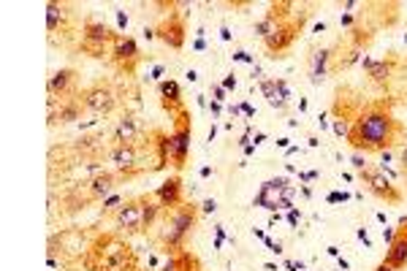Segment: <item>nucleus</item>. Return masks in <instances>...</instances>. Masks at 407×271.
<instances>
[{"label": "nucleus", "mask_w": 407, "mask_h": 271, "mask_svg": "<svg viewBox=\"0 0 407 271\" xmlns=\"http://www.w3.org/2000/svg\"><path fill=\"white\" fill-rule=\"evenodd\" d=\"M397 133H399V122L394 120L388 112L383 109H370V112H361L353 125H350V133H347V141L356 152H386L394 147L397 141Z\"/></svg>", "instance_id": "nucleus-1"}, {"label": "nucleus", "mask_w": 407, "mask_h": 271, "mask_svg": "<svg viewBox=\"0 0 407 271\" xmlns=\"http://www.w3.org/2000/svg\"><path fill=\"white\" fill-rule=\"evenodd\" d=\"M85 266L95 271H133L136 255L133 247L117 236H98L85 258Z\"/></svg>", "instance_id": "nucleus-2"}, {"label": "nucleus", "mask_w": 407, "mask_h": 271, "mask_svg": "<svg viewBox=\"0 0 407 271\" xmlns=\"http://www.w3.org/2000/svg\"><path fill=\"white\" fill-rule=\"evenodd\" d=\"M198 222V207L196 204H180L177 209L168 211L166 217V228H163V247L166 250H180L185 239L190 236V231Z\"/></svg>", "instance_id": "nucleus-3"}, {"label": "nucleus", "mask_w": 407, "mask_h": 271, "mask_svg": "<svg viewBox=\"0 0 407 271\" xmlns=\"http://www.w3.org/2000/svg\"><path fill=\"white\" fill-rule=\"evenodd\" d=\"M293 187L285 177H275V180H266L261 184V193L255 195L252 207H261V209L269 211H288L293 209Z\"/></svg>", "instance_id": "nucleus-4"}, {"label": "nucleus", "mask_w": 407, "mask_h": 271, "mask_svg": "<svg viewBox=\"0 0 407 271\" xmlns=\"http://www.w3.org/2000/svg\"><path fill=\"white\" fill-rule=\"evenodd\" d=\"M190 136H193L190 117H188V112L182 109V112H180V120H177V128H174V133H168V163H171L177 171L188 166Z\"/></svg>", "instance_id": "nucleus-5"}, {"label": "nucleus", "mask_w": 407, "mask_h": 271, "mask_svg": "<svg viewBox=\"0 0 407 271\" xmlns=\"http://www.w3.org/2000/svg\"><path fill=\"white\" fill-rule=\"evenodd\" d=\"M358 177L367 184V190H370L375 198H380V201H386V204H399V201H402L399 187L388 180L377 166H367L364 171H358Z\"/></svg>", "instance_id": "nucleus-6"}, {"label": "nucleus", "mask_w": 407, "mask_h": 271, "mask_svg": "<svg viewBox=\"0 0 407 271\" xmlns=\"http://www.w3.org/2000/svg\"><path fill=\"white\" fill-rule=\"evenodd\" d=\"M79 100L87 112H93L95 117H106L117 109V95L109 85H93L79 92Z\"/></svg>", "instance_id": "nucleus-7"}, {"label": "nucleus", "mask_w": 407, "mask_h": 271, "mask_svg": "<svg viewBox=\"0 0 407 271\" xmlns=\"http://www.w3.org/2000/svg\"><path fill=\"white\" fill-rule=\"evenodd\" d=\"M117 33L106 28L103 22H85V35H82V49L90 52L93 58H103V46L112 44Z\"/></svg>", "instance_id": "nucleus-8"}, {"label": "nucleus", "mask_w": 407, "mask_h": 271, "mask_svg": "<svg viewBox=\"0 0 407 271\" xmlns=\"http://www.w3.org/2000/svg\"><path fill=\"white\" fill-rule=\"evenodd\" d=\"M109 160L114 163V168L130 180V177H136L141 168H139V144H114L112 150H109Z\"/></svg>", "instance_id": "nucleus-9"}, {"label": "nucleus", "mask_w": 407, "mask_h": 271, "mask_svg": "<svg viewBox=\"0 0 407 271\" xmlns=\"http://www.w3.org/2000/svg\"><path fill=\"white\" fill-rule=\"evenodd\" d=\"M114 225L125 234L144 231V214H141V198H128L125 204L114 214Z\"/></svg>", "instance_id": "nucleus-10"}, {"label": "nucleus", "mask_w": 407, "mask_h": 271, "mask_svg": "<svg viewBox=\"0 0 407 271\" xmlns=\"http://www.w3.org/2000/svg\"><path fill=\"white\" fill-rule=\"evenodd\" d=\"M112 60L117 62L120 68H125L128 73H133L136 62L141 60V55H139V44H136L133 38H128V35H120V33H117V38L112 41Z\"/></svg>", "instance_id": "nucleus-11"}, {"label": "nucleus", "mask_w": 407, "mask_h": 271, "mask_svg": "<svg viewBox=\"0 0 407 271\" xmlns=\"http://www.w3.org/2000/svg\"><path fill=\"white\" fill-rule=\"evenodd\" d=\"M386 263H388L394 271L407 269V217L399 220L397 239L388 244V252H386Z\"/></svg>", "instance_id": "nucleus-12"}, {"label": "nucleus", "mask_w": 407, "mask_h": 271, "mask_svg": "<svg viewBox=\"0 0 407 271\" xmlns=\"http://www.w3.org/2000/svg\"><path fill=\"white\" fill-rule=\"evenodd\" d=\"M261 87V95L266 98V103L277 112H285L288 109V100H291V90H288V82L285 79H263L258 82Z\"/></svg>", "instance_id": "nucleus-13"}, {"label": "nucleus", "mask_w": 407, "mask_h": 271, "mask_svg": "<svg viewBox=\"0 0 407 271\" xmlns=\"http://www.w3.org/2000/svg\"><path fill=\"white\" fill-rule=\"evenodd\" d=\"M125 180L123 174H112V171H103V174H95L90 182H82L85 184V190H87V198L90 201H103V198H109L112 193H114V187H117V182Z\"/></svg>", "instance_id": "nucleus-14"}, {"label": "nucleus", "mask_w": 407, "mask_h": 271, "mask_svg": "<svg viewBox=\"0 0 407 271\" xmlns=\"http://www.w3.org/2000/svg\"><path fill=\"white\" fill-rule=\"evenodd\" d=\"M153 195H155V201L163 209H168V211L177 209L180 204H185V201H182V180H180V177H168Z\"/></svg>", "instance_id": "nucleus-15"}, {"label": "nucleus", "mask_w": 407, "mask_h": 271, "mask_svg": "<svg viewBox=\"0 0 407 271\" xmlns=\"http://www.w3.org/2000/svg\"><path fill=\"white\" fill-rule=\"evenodd\" d=\"M155 33L166 46H171V49H182V46H185V33H188V28H185V22H182L180 17H168Z\"/></svg>", "instance_id": "nucleus-16"}, {"label": "nucleus", "mask_w": 407, "mask_h": 271, "mask_svg": "<svg viewBox=\"0 0 407 271\" xmlns=\"http://www.w3.org/2000/svg\"><path fill=\"white\" fill-rule=\"evenodd\" d=\"M73 85H76V71L73 68H60V71H55L49 76L46 92H49V98H65V95L73 92Z\"/></svg>", "instance_id": "nucleus-17"}, {"label": "nucleus", "mask_w": 407, "mask_h": 271, "mask_svg": "<svg viewBox=\"0 0 407 271\" xmlns=\"http://www.w3.org/2000/svg\"><path fill=\"white\" fill-rule=\"evenodd\" d=\"M296 30H299L296 25H285V22H282L280 28L272 33V35H269L266 41H263V44H266V49L272 52V58H277V52H285V49H288V46L293 44V38H296Z\"/></svg>", "instance_id": "nucleus-18"}, {"label": "nucleus", "mask_w": 407, "mask_h": 271, "mask_svg": "<svg viewBox=\"0 0 407 271\" xmlns=\"http://www.w3.org/2000/svg\"><path fill=\"white\" fill-rule=\"evenodd\" d=\"M157 90H160L163 106H166L168 112H182V90H180V85H177L174 79H163V82L157 85Z\"/></svg>", "instance_id": "nucleus-19"}, {"label": "nucleus", "mask_w": 407, "mask_h": 271, "mask_svg": "<svg viewBox=\"0 0 407 271\" xmlns=\"http://www.w3.org/2000/svg\"><path fill=\"white\" fill-rule=\"evenodd\" d=\"M139 136H141V128H139L136 117H123L114 128V141L117 144H136Z\"/></svg>", "instance_id": "nucleus-20"}, {"label": "nucleus", "mask_w": 407, "mask_h": 271, "mask_svg": "<svg viewBox=\"0 0 407 271\" xmlns=\"http://www.w3.org/2000/svg\"><path fill=\"white\" fill-rule=\"evenodd\" d=\"M329 60H331V49H315L310 58V82L320 85L329 73Z\"/></svg>", "instance_id": "nucleus-21"}, {"label": "nucleus", "mask_w": 407, "mask_h": 271, "mask_svg": "<svg viewBox=\"0 0 407 271\" xmlns=\"http://www.w3.org/2000/svg\"><path fill=\"white\" fill-rule=\"evenodd\" d=\"M361 68L367 71V76L377 82V85H386L388 82V76H391V62L386 60H375V58H361Z\"/></svg>", "instance_id": "nucleus-22"}, {"label": "nucleus", "mask_w": 407, "mask_h": 271, "mask_svg": "<svg viewBox=\"0 0 407 271\" xmlns=\"http://www.w3.org/2000/svg\"><path fill=\"white\" fill-rule=\"evenodd\" d=\"M82 100H76V98H68L65 103H60V109H58V120L63 122V125H71V122H79L82 120Z\"/></svg>", "instance_id": "nucleus-23"}, {"label": "nucleus", "mask_w": 407, "mask_h": 271, "mask_svg": "<svg viewBox=\"0 0 407 271\" xmlns=\"http://www.w3.org/2000/svg\"><path fill=\"white\" fill-rule=\"evenodd\" d=\"M160 204L155 201V195H141V214H144V231L147 228H153L157 220V214H160Z\"/></svg>", "instance_id": "nucleus-24"}, {"label": "nucleus", "mask_w": 407, "mask_h": 271, "mask_svg": "<svg viewBox=\"0 0 407 271\" xmlns=\"http://www.w3.org/2000/svg\"><path fill=\"white\" fill-rule=\"evenodd\" d=\"M73 150L82 152V155H101V152H103V141H101L98 136H82V139L73 144Z\"/></svg>", "instance_id": "nucleus-25"}, {"label": "nucleus", "mask_w": 407, "mask_h": 271, "mask_svg": "<svg viewBox=\"0 0 407 271\" xmlns=\"http://www.w3.org/2000/svg\"><path fill=\"white\" fill-rule=\"evenodd\" d=\"M280 25H282V22H277V19L272 17V14H266V17H261V19L255 22V35L266 41V38H269L272 33H275L277 28H280Z\"/></svg>", "instance_id": "nucleus-26"}, {"label": "nucleus", "mask_w": 407, "mask_h": 271, "mask_svg": "<svg viewBox=\"0 0 407 271\" xmlns=\"http://www.w3.org/2000/svg\"><path fill=\"white\" fill-rule=\"evenodd\" d=\"M60 22H63V11H60V6L58 3H49L46 6V30L55 33L60 28Z\"/></svg>", "instance_id": "nucleus-27"}, {"label": "nucleus", "mask_w": 407, "mask_h": 271, "mask_svg": "<svg viewBox=\"0 0 407 271\" xmlns=\"http://www.w3.org/2000/svg\"><path fill=\"white\" fill-rule=\"evenodd\" d=\"M125 201L128 198H123L120 193H112L109 198H103V201H101V214H117V209H120Z\"/></svg>", "instance_id": "nucleus-28"}, {"label": "nucleus", "mask_w": 407, "mask_h": 271, "mask_svg": "<svg viewBox=\"0 0 407 271\" xmlns=\"http://www.w3.org/2000/svg\"><path fill=\"white\" fill-rule=\"evenodd\" d=\"M350 163H353V168H356V171H364V168H367V160H364V155H361V152H353Z\"/></svg>", "instance_id": "nucleus-29"}, {"label": "nucleus", "mask_w": 407, "mask_h": 271, "mask_svg": "<svg viewBox=\"0 0 407 271\" xmlns=\"http://www.w3.org/2000/svg\"><path fill=\"white\" fill-rule=\"evenodd\" d=\"M225 95H228V90H225L223 85H212V100H218V103H225Z\"/></svg>", "instance_id": "nucleus-30"}, {"label": "nucleus", "mask_w": 407, "mask_h": 271, "mask_svg": "<svg viewBox=\"0 0 407 271\" xmlns=\"http://www.w3.org/2000/svg\"><path fill=\"white\" fill-rule=\"evenodd\" d=\"M347 198H350L347 193H329V195H326L329 204H343V201H347Z\"/></svg>", "instance_id": "nucleus-31"}, {"label": "nucleus", "mask_w": 407, "mask_h": 271, "mask_svg": "<svg viewBox=\"0 0 407 271\" xmlns=\"http://www.w3.org/2000/svg\"><path fill=\"white\" fill-rule=\"evenodd\" d=\"M380 234H383V241H388V244L397 239V228H391V225H383V231H380Z\"/></svg>", "instance_id": "nucleus-32"}, {"label": "nucleus", "mask_w": 407, "mask_h": 271, "mask_svg": "<svg viewBox=\"0 0 407 271\" xmlns=\"http://www.w3.org/2000/svg\"><path fill=\"white\" fill-rule=\"evenodd\" d=\"M331 128H334V133H337V136H345V139H347V133H350V128H347L343 120H337Z\"/></svg>", "instance_id": "nucleus-33"}, {"label": "nucleus", "mask_w": 407, "mask_h": 271, "mask_svg": "<svg viewBox=\"0 0 407 271\" xmlns=\"http://www.w3.org/2000/svg\"><path fill=\"white\" fill-rule=\"evenodd\" d=\"M263 244H266V247H269L275 255H282V241H275V239H269V236H266V241H263Z\"/></svg>", "instance_id": "nucleus-34"}, {"label": "nucleus", "mask_w": 407, "mask_h": 271, "mask_svg": "<svg viewBox=\"0 0 407 271\" xmlns=\"http://www.w3.org/2000/svg\"><path fill=\"white\" fill-rule=\"evenodd\" d=\"M299 220H302V211L296 209V207L288 209V222H291V225H299Z\"/></svg>", "instance_id": "nucleus-35"}, {"label": "nucleus", "mask_w": 407, "mask_h": 271, "mask_svg": "<svg viewBox=\"0 0 407 271\" xmlns=\"http://www.w3.org/2000/svg\"><path fill=\"white\" fill-rule=\"evenodd\" d=\"M223 87H225V90H236V76H234V73H228V76L223 79Z\"/></svg>", "instance_id": "nucleus-36"}, {"label": "nucleus", "mask_w": 407, "mask_h": 271, "mask_svg": "<svg viewBox=\"0 0 407 271\" xmlns=\"http://www.w3.org/2000/svg\"><path fill=\"white\" fill-rule=\"evenodd\" d=\"M201 209L207 211V214H212V211L218 209V201H215V198H207V201L201 204Z\"/></svg>", "instance_id": "nucleus-37"}, {"label": "nucleus", "mask_w": 407, "mask_h": 271, "mask_svg": "<svg viewBox=\"0 0 407 271\" xmlns=\"http://www.w3.org/2000/svg\"><path fill=\"white\" fill-rule=\"evenodd\" d=\"M239 106H242V114H245L248 120H252V117H255V109H252V106H250V103H248V100H242Z\"/></svg>", "instance_id": "nucleus-38"}, {"label": "nucleus", "mask_w": 407, "mask_h": 271, "mask_svg": "<svg viewBox=\"0 0 407 271\" xmlns=\"http://www.w3.org/2000/svg\"><path fill=\"white\" fill-rule=\"evenodd\" d=\"M163 73H166V68H163V65H155V68H153V76H150V79H153V82H157V85H160V82H163V79H160Z\"/></svg>", "instance_id": "nucleus-39"}, {"label": "nucleus", "mask_w": 407, "mask_h": 271, "mask_svg": "<svg viewBox=\"0 0 407 271\" xmlns=\"http://www.w3.org/2000/svg\"><path fill=\"white\" fill-rule=\"evenodd\" d=\"M285 269L288 271H304V263H302V261H285Z\"/></svg>", "instance_id": "nucleus-40"}, {"label": "nucleus", "mask_w": 407, "mask_h": 271, "mask_svg": "<svg viewBox=\"0 0 407 271\" xmlns=\"http://www.w3.org/2000/svg\"><path fill=\"white\" fill-rule=\"evenodd\" d=\"M399 166H402V174L407 177V144L399 150Z\"/></svg>", "instance_id": "nucleus-41"}, {"label": "nucleus", "mask_w": 407, "mask_h": 271, "mask_svg": "<svg viewBox=\"0 0 407 271\" xmlns=\"http://www.w3.org/2000/svg\"><path fill=\"white\" fill-rule=\"evenodd\" d=\"M320 174L318 171H299V180L302 182H313V180H318Z\"/></svg>", "instance_id": "nucleus-42"}, {"label": "nucleus", "mask_w": 407, "mask_h": 271, "mask_svg": "<svg viewBox=\"0 0 407 271\" xmlns=\"http://www.w3.org/2000/svg\"><path fill=\"white\" fill-rule=\"evenodd\" d=\"M356 236H358V239L364 241L367 247H372V239H370V234H367V228H358V231H356Z\"/></svg>", "instance_id": "nucleus-43"}, {"label": "nucleus", "mask_w": 407, "mask_h": 271, "mask_svg": "<svg viewBox=\"0 0 407 271\" xmlns=\"http://www.w3.org/2000/svg\"><path fill=\"white\" fill-rule=\"evenodd\" d=\"M234 60H239V62H250V65H255V60H252L250 55H248V52H236V55H234Z\"/></svg>", "instance_id": "nucleus-44"}, {"label": "nucleus", "mask_w": 407, "mask_h": 271, "mask_svg": "<svg viewBox=\"0 0 407 271\" xmlns=\"http://www.w3.org/2000/svg\"><path fill=\"white\" fill-rule=\"evenodd\" d=\"M209 112H212V117H220V114H223V103L212 100V103H209Z\"/></svg>", "instance_id": "nucleus-45"}, {"label": "nucleus", "mask_w": 407, "mask_h": 271, "mask_svg": "<svg viewBox=\"0 0 407 271\" xmlns=\"http://www.w3.org/2000/svg\"><path fill=\"white\" fill-rule=\"evenodd\" d=\"M340 25H343V28H350V25H353V14H350V11H345L343 19H340Z\"/></svg>", "instance_id": "nucleus-46"}, {"label": "nucleus", "mask_w": 407, "mask_h": 271, "mask_svg": "<svg viewBox=\"0 0 407 271\" xmlns=\"http://www.w3.org/2000/svg\"><path fill=\"white\" fill-rule=\"evenodd\" d=\"M193 49H196V52H204V49H207V41H204V38H196V41H193Z\"/></svg>", "instance_id": "nucleus-47"}, {"label": "nucleus", "mask_w": 407, "mask_h": 271, "mask_svg": "<svg viewBox=\"0 0 407 271\" xmlns=\"http://www.w3.org/2000/svg\"><path fill=\"white\" fill-rule=\"evenodd\" d=\"M114 17H117V25H120V28H128V17L123 11H114Z\"/></svg>", "instance_id": "nucleus-48"}, {"label": "nucleus", "mask_w": 407, "mask_h": 271, "mask_svg": "<svg viewBox=\"0 0 407 271\" xmlns=\"http://www.w3.org/2000/svg\"><path fill=\"white\" fill-rule=\"evenodd\" d=\"M263 139H266V133H255V136H252V144L258 147V144H263Z\"/></svg>", "instance_id": "nucleus-49"}, {"label": "nucleus", "mask_w": 407, "mask_h": 271, "mask_svg": "<svg viewBox=\"0 0 407 271\" xmlns=\"http://www.w3.org/2000/svg\"><path fill=\"white\" fill-rule=\"evenodd\" d=\"M252 234H255V239L266 241V231H263V228H252Z\"/></svg>", "instance_id": "nucleus-50"}, {"label": "nucleus", "mask_w": 407, "mask_h": 271, "mask_svg": "<svg viewBox=\"0 0 407 271\" xmlns=\"http://www.w3.org/2000/svg\"><path fill=\"white\" fill-rule=\"evenodd\" d=\"M220 38H223V41H231V30H228V28H220Z\"/></svg>", "instance_id": "nucleus-51"}, {"label": "nucleus", "mask_w": 407, "mask_h": 271, "mask_svg": "<svg viewBox=\"0 0 407 271\" xmlns=\"http://www.w3.org/2000/svg\"><path fill=\"white\" fill-rule=\"evenodd\" d=\"M196 103H198L201 109H204V106H209V103H207V95H198V98H196Z\"/></svg>", "instance_id": "nucleus-52"}, {"label": "nucleus", "mask_w": 407, "mask_h": 271, "mask_svg": "<svg viewBox=\"0 0 407 271\" xmlns=\"http://www.w3.org/2000/svg\"><path fill=\"white\" fill-rule=\"evenodd\" d=\"M288 141H291V139H277V147H282V150H288V147H291Z\"/></svg>", "instance_id": "nucleus-53"}, {"label": "nucleus", "mask_w": 407, "mask_h": 271, "mask_svg": "<svg viewBox=\"0 0 407 271\" xmlns=\"http://www.w3.org/2000/svg\"><path fill=\"white\" fill-rule=\"evenodd\" d=\"M299 112H307V98H299Z\"/></svg>", "instance_id": "nucleus-54"}, {"label": "nucleus", "mask_w": 407, "mask_h": 271, "mask_svg": "<svg viewBox=\"0 0 407 271\" xmlns=\"http://www.w3.org/2000/svg\"><path fill=\"white\" fill-rule=\"evenodd\" d=\"M215 136H218V128L212 125V128H209V136H207V139H209V141H215Z\"/></svg>", "instance_id": "nucleus-55"}, {"label": "nucleus", "mask_w": 407, "mask_h": 271, "mask_svg": "<svg viewBox=\"0 0 407 271\" xmlns=\"http://www.w3.org/2000/svg\"><path fill=\"white\" fill-rule=\"evenodd\" d=\"M201 177H204V180H207V177H212V168H209V166H204V168H201Z\"/></svg>", "instance_id": "nucleus-56"}, {"label": "nucleus", "mask_w": 407, "mask_h": 271, "mask_svg": "<svg viewBox=\"0 0 407 271\" xmlns=\"http://www.w3.org/2000/svg\"><path fill=\"white\" fill-rule=\"evenodd\" d=\"M329 255L331 258H340V247H329Z\"/></svg>", "instance_id": "nucleus-57"}, {"label": "nucleus", "mask_w": 407, "mask_h": 271, "mask_svg": "<svg viewBox=\"0 0 407 271\" xmlns=\"http://www.w3.org/2000/svg\"><path fill=\"white\" fill-rule=\"evenodd\" d=\"M188 82H198V73L196 71H188Z\"/></svg>", "instance_id": "nucleus-58"}, {"label": "nucleus", "mask_w": 407, "mask_h": 271, "mask_svg": "<svg viewBox=\"0 0 407 271\" xmlns=\"http://www.w3.org/2000/svg\"><path fill=\"white\" fill-rule=\"evenodd\" d=\"M377 271H394V269H391V266H388V263H386V261H383V263H380V266H377Z\"/></svg>", "instance_id": "nucleus-59"}]
</instances>
